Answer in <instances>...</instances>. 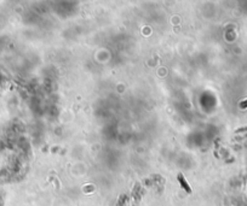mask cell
<instances>
[{
	"instance_id": "6da1fadb",
	"label": "cell",
	"mask_w": 247,
	"mask_h": 206,
	"mask_svg": "<svg viewBox=\"0 0 247 206\" xmlns=\"http://www.w3.org/2000/svg\"><path fill=\"white\" fill-rule=\"evenodd\" d=\"M178 180H179V182H181V184H182V186L185 188V190H187V192H190V188H189L188 183L185 182V180H184V176H183L182 174H179V175H178Z\"/></svg>"
}]
</instances>
